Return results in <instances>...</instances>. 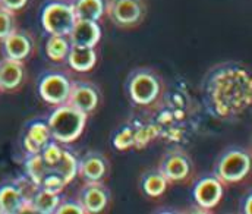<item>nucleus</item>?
<instances>
[{
  "mask_svg": "<svg viewBox=\"0 0 252 214\" xmlns=\"http://www.w3.org/2000/svg\"><path fill=\"white\" fill-rule=\"evenodd\" d=\"M202 103L214 118L235 121L252 103V79L248 68L239 62H223L210 68L201 85Z\"/></svg>",
  "mask_w": 252,
  "mask_h": 214,
  "instance_id": "1",
  "label": "nucleus"
},
{
  "mask_svg": "<svg viewBox=\"0 0 252 214\" xmlns=\"http://www.w3.org/2000/svg\"><path fill=\"white\" fill-rule=\"evenodd\" d=\"M63 145L52 140L38 153L27 155L25 175L37 188L62 192L76 178L78 157Z\"/></svg>",
  "mask_w": 252,
  "mask_h": 214,
  "instance_id": "2",
  "label": "nucleus"
},
{
  "mask_svg": "<svg viewBox=\"0 0 252 214\" xmlns=\"http://www.w3.org/2000/svg\"><path fill=\"white\" fill-rule=\"evenodd\" d=\"M147 110L158 129V138L173 144L188 140L195 113L187 91H170L166 87L160 100Z\"/></svg>",
  "mask_w": 252,
  "mask_h": 214,
  "instance_id": "3",
  "label": "nucleus"
},
{
  "mask_svg": "<svg viewBox=\"0 0 252 214\" xmlns=\"http://www.w3.org/2000/svg\"><path fill=\"white\" fill-rule=\"evenodd\" d=\"M166 88L163 76L153 68H135L126 78L125 91L132 104L150 109L163 95Z\"/></svg>",
  "mask_w": 252,
  "mask_h": 214,
  "instance_id": "4",
  "label": "nucleus"
},
{
  "mask_svg": "<svg viewBox=\"0 0 252 214\" xmlns=\"http://www.w3.org/2000/svg\"><path fill=\"white\" fill-rule=\"evenodd\" d=\"M55 107L56 109L47 118L52 138L64 145L76 141L85 129L88 115L69 103H63Z\"/></svg>",
  "mask_w": 252,
  "mask_h": 214,
  "instance_id": "5",
  "label": "nucleus"
},
{
  "mask_svg": "<svg viewBox=\"0 0 252 214\" xmlns=\"http://www.w3.org/2000/svg\"><path fill=\"white\" fill-rule=\"evenodd\" d=\"M158 138V129L154 122L147 118H130L126 123L121 125L113 135V147L119 151L129 148L142 150L148 144Z\"/></svg>",
  "mask_w": 252,
  "mask_h": 214,
  "instance_id": "6",
  "label": "nucleus"
},
{
  "mask_svg": "<svg viewBox=\"0 0 252 214\" xmlns=\"http://www.w3.org/2000/svg\"><path fill=\"white\" fill-rule=\"evenodd\" d=\"M251 172V154L244 147L226 148L214 166V175L223 182V185L238 183L244 181Z\"/></svg>",
  "mask_w": 252,
  "mask_h": 214,
  "instance_id": "7",
  "label": "nucleus"
},
{
  "mask_svg": "<svg viewBox=\"0 0 252 214\" xmlns=\"http://www.w3.org/2000/svg\"><path fill=\"white\" fill-rule=\"evenodd\" d=\"M41 27L49 35H69L76 16L70 0H49L40 15Z\"/></svg>",
  "mask_w": 252,
  "mask_h": 214,
  "instance_id": "8",
  "label": "nucleus"
},
{
  "mask_svg": "<svg viewBox=\"0 0 252 214\" xmlns=\"http://www.w3.org/2000/svg\"><path fill=\"white\" fill-rule=\"evenodd\" d=\"M72 81L73 79L67 72L52 69L40 75L37 90L44 103H49L52 106H59L67 101Z\"/></svg>",
  "mask_w": 252,
  "mask_h": 214,
  "instance_id": "9",
  "label": "nucleus"
},
{
  "mask_svg": "<svg viewBox=\"0 0 252 214\" xmlns=\"http://www.w3.org/2000/svg\"><path fill=\"white\" fill-rule=\"evenodd\" d=\"M158 169L169 183H185L193 176V161L184 148H172L163 154Z\"/></svg>",
  "mask_w": 252,
  "mask_h": 214,
  "instance_id": "10",
  "label": "nucleus"
},
{
  "mask_svg": "<svg viewBox=\"0 0 252 214\" xmlns=\"http://www.w3.org/2000/svg\"><path fill=\"white\" fill-rule=\"evenodd\" d=\"M35 185L28 178L12 179L0 183V214H21Z\"/></svg>",
  "mask_w": 252,
  "mask_h": 214,
  "instance_id": "11",
  "label": "nucleus"
},
{
  "mask_svg": "<svg viewBox=\"0 0 252 214\" xmlns=\"http://www.w3.org/2000/svg\"><path fill=\"white\" fill-rule=\"evenodd\" d=\"M106 15L119 28H133L147 16L145 0H107Z\"/></svg>",
  "mask_w": 252,
  "mask_h": 214,
  "instance_id": "12",
  "label": "nucleus"
},
{
  "mask_svg": "<svg viewBox=\"0 0 252 214\" xmlns=\"http://www.w3.org/2000/svg\"><path fill=\"white\" fill-rule=\"evenodd\" d=\"M223 182L213 173L201 176L192 189V197L199 209L211 210L219 206L223 198Z\"/></svg>",
  "mask_w": 252,
  "mask_h": 214,
  "instance_id": "13",
  "label": "nucleus"
},
{
  "mask_svg": "<svg viewBox=\"0 0 252 214\" xmlns=\"http://www.w3.org/2000/svg\"><path fill=\"white\" fill-rule=\"evenodd\" d=\"M101 101L100 88L90 81H72L70 94L66 103L72 104L85 115H91Z\"/></svg>",
  "mask_w": 252,
  "mask_h": 214,
  "instance_id": "14",
  "label": "nucleus"
},
{
  "mask_svg": "<svg viewBox=\"0 0 252 214\" xmlns=\"http://www.w3.org/2000/svg\"><path fill=\"white\" fill-rule=\"evenodd\" d=\"M110 197V189L104 182H84L76 198L85 214H98L107 209Z\"/></svg>",
  "mask_w": 252,
  "mask_h": 214,
  "instance_id": "15",
  "label": "nucleus"
},
{
  "mask_svg": "<svg viewBox=\"0 0 252 214\" xmlns=\"http://www.w3.org/2000/svg\"><path fill=\"white\" fill-rule=\"evenodd\" d=\"M110 172L109 158L98 151H88L78 158V175L84 182H104Z\"/></svg>",
  "mask_w": 252,
  "mask_h": 214,
  "instance_id": "16",
  "label": "nucleus"
},
{
  "mask_svg": "<svg viewBox=\"0 0 252 214\" xmlns=\"http://www.w3.org/2000/svg\"><path fill=\"white\" fill-rule=\"evenodd\" d=\"M35 49L34 37L24 30H15L6 38L1 40V52L4 58L25 62Z\"/></svg>",
  "mask_w": 252,
  "mask_h": 214,
  "instance_id": "17",
  "label": "nucleus"
},
{
  "mask_svg": "<svg viewBox=\"0 0 252 214\" xmlns=\"http://www.w3.org/2000/svg\"><path fill=\"white\" fill-rule=\"evenodd\" d=\"M52 140L53 138L49 129L47 119H34L25 128V132L22 137V147L27 151V154H34V153H38Z\"/></svg>",
  "mask_w": 252,
  "mask_h": 214,
  "instance_id": "18",
  "label": "nucleus"
},
{
  "mask_svg": "<svg viewBox=\"0 0 252 214\" xmlns=\"http://www.w3.org/2000/svg\"><path fill=\"white\" fill-rule=\"evenodd\" d=\"M70 44L82 47H94L101 40V27L95 21H82L76 19L72 31L69 32Z\"/></svg>",
  "mask_w": 252,
  "mask_h": 214,
  "instance_id": "19",
  "label": "nucleus"
},
{
  "mask_svg": "<svg viewBox=\"0 0 252 214\" xmlns=\"http://www.w3.org/2000/svg\"><path fill=\"white\" fill-rule=\"evenodd\" d=\"M25 78L24 62L3 58L0 61V90L15 91L21 87Z\"/></svg>",
  "mask_w": 252,
  "mask_h": 214,
  "instance_id": "20",
  "label": "nucleus"
},
{
  "mask_svg": "<svg viewBox=\"0 0 252 214\" xmlns=\"http://www.w3.org/2000/svg\"><path fill=\"white\" fill-rule=\"evenodd\" d=\"M64 62L67 63V66L72 71L85 73L95 66L97 52L94 47H82V46H73L72 44Z\"/></svg>",
  "mask_w": 252,
  "mask_h": 214,
  "instance_id": "21",
  "label": "nucleus"
},
{
  "mask_svg": "<svg viewBox=\"0 0 252 214\" xmlns=\"http://www.w3.org/2000/svg\"><path fill=\"white\" fill-rule=\"evenodd\" d=\"M62 198V192H53V191L35 186L28 201L32 207L34 214H55Z\"/></svg>",
  "mask_w": 252,
  "mask_h": 214,
  "instance_id": "22",
  "label": "nucleus"
},
{
  "mask_svg": "<svg viewBox=\"0 0 252 214\" xmlns=\"http://www.w3.org/2000/svg\"><path fill=\"white\" fill-rule=\"evenodd\" d=\"M76 19L100 22L106 16L107 0H70Z\"/></svg>",
  "mask_w": 252,
  "mask_h": 214,
  "instance_id": "23",
  "label": "nucleus"
},
{
  "mask_svg": "<svg viewBox=\"0 0 252 214\" xmlns=\"http://www.w3.org/2000/svg\"><path fill=\"white\" fill-rule=\"evenodd\" d=\"M139 186H141V191L144 195H147L150 198H158L166 192L169 182L163 176L160 169L156 167V169H150V170L142 173L141 181H139Z\"/></svg>",
  "mask_w": 252,
  "mask_h": 214,
  "instance_id": "24",
  "label": "nucleus"
},
{
  "mask_svg": "<svg viewBox=\"0 0 252 214\" xmlns=\"http://www.w3.org/2000/svg\"><path fill=\"white\" fill-rule=\"evenodd\" d=\"M70 46L67 35H49L46 41V56L55 63L64 62Z\"/></svg>",
  "mask_w": 252,
  "mask_h": 214,
  "instance_id": "25",
  "label": "nucleus"
},
{
  "mask_svg": "<svg viewBox=\"0 0 252 214\" xmlns=\"http://www.w3.org/2000/svg\"><path fill=\"white\" fill-rule=\"evenodd\" d=\"M16 30L15 13L0 6V41Z\"/></svg>",
  "mask_w": 252,
  "mask_h": 214,
  "instance_id": "26",
  "label": "nucleus"
},
{
  "mask_svg": "<svg viewBox=\"0 0 252 214\" xmlns=\"http://www.w3.org/2000/svg\"><path fill=\"white\" fill-rule=\"evenodd\" d=\"M55 214H85L78 198H64L59 203Z\"/></svg>",
  "mask_w": 252,
  "mask_h": 214,
  "instance_id": "27",
  "label": "nucleus"
},
{
  "mask_svg": "<svg viewBox=\"0 0 252 214\" xmlns=\"http://www.w3.org/2000/svg\"><path fill=\"white\" fill-rule=\"evenodd\" d=\"M28 1L30 0H0V6L15 13L22 10L28 4Z\"/></svg>",
  "mask_w": 252,
  "mask_h": 214,
  "instance_id": "28",
  "label": "nucleus"
},
{
  "mask_svg": "<svg viewBox=\"0 0 252 214\" xmlns=\"http://www.w3.org/2000/svg\"><path fill=\"white\" fill-rule=\"evenodd\" d=\"M241 212L245 214H251V209H252V197H251V192H248L244 198H242V201H241Z\"/></svg>",
  "mask_w": 252,
  "mask_h": 214,
  "instance_id": "29",
  "label": "nucleus"
}]
</instances>
